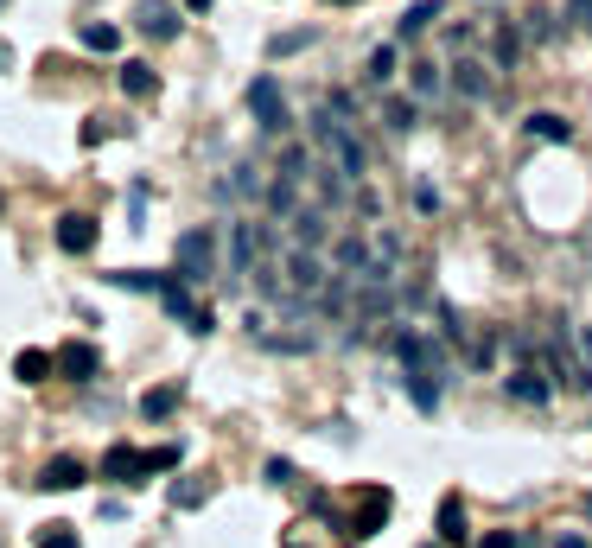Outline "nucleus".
Listing matches in <instances>:
<instances>
[{
    "mask_svg": "<svg viewBox=\"0 0 592 548\" xmlns=\"http://www.w3.org/2000/svg\"><path fill=\"white\" fill-rule=\"evenodd\" d=\"M395 357H402V383H408V396L414 408H440V383H446V351L433 345L427 332H402L395 338Z\"/></svg>",
    "mask_w": 592,
    "mask_h": 548,
    "instance_id": "f257e3e1",
    "label": "nucleus"
},
{
    "mask_svg": "<svg viewBox=\"0 0 592 548\" xmlns=\"http://www.w3.org/2000/svg\"><path fill=\"white\" fill-rule=\"evenodd\" d=\"M306 128H312V147L325 153V166H332V173H338L344 185H357V179H363V166H370V160H363V141H357V134L344 128V122H332L325 109L312 115Z\"/></svg>",
    "mask_w": 592,
    "mask_h": 548,
    "instance_id": "f03ea898",
    "label": "nucleus"
},
{
    "mask_svg": "<svg viewBox=\"0 0 592 548\" xmlns=\"http://www.w3.org/2000/svg\"><path fill=\"white\" fill-rule=\"evenodd\" d=\"M274 268H281V287H287V300H300V306H312V300L325 294V287L338 281V274H332V262H325L319 249H287Z\"/></svg>",
    "mask_w": 592,
    "mask_h": 548,
    "instance_id": "7ed1b4c3",
    "label": "nucleus"
},
{
    "mask_svg": "<svg viewBox=\"0 0 592 548\" xmlns=\"http://www.w3.org/2000/svg\"><path fill=\"white\" fill-rule=\"evenodd\" d=\"M172 274H179V281H204V274H217V236L211 230H185L179 249H172Z\"/></svg>",
    "mask_w": 592,
    "mask_h": 548,
    "instance_id": "20e7f679",
    "label": "nucleus"
},
{
    "mask_svg": "<svg viewBox=\"0 0 592 548\" xmlns=\"http://www.w3.org/2000/svg\"><path fill=\"white\" fill-rule=\"evenodd\" d=\"M249 115H255L261 134H287L293 128V109H287V96H281V83H274V77L249 83Z\"/></svg>",
    "mask_w": 592,
    "mask_h": 548,
    "instance_id": "39448f33",
    "label": "nucleus"
},
{
    "mask_svg": "<svg viewBox=\"0 0 592 548\" xmlns=\"http://www.w3.org/2000/svg\"><path fill=\"white\" fill-rule=\"evenodd\" d=\"M389 510H395L389 491H382V485H363L357 498H351V529H344V536H357V542L382 536V529H389Z\"/></svg>",
    "mask_w": 592,
    "mask_h": 548,
    "instance_id": "423d86ee",
    "label": "nucleus"
},
{
    "mask_svg": "<svg viewBox=\"0 0 592 548\" xmlns=\"http://www.w3.org/2000/svg\"><path fill=\"white\" fill-rule=\"evenodd\" d=\"M274 255V236L268 224H255V217H242V224H230V274H249L255 262H268Z\"/></svg>",
    "mask_w": 592,
    "mask_h": 548,
    "instance_id": "0eeeda50",
    "label": "nucleus"
},
{
    "mask_svg": "<svg viewBox=\"0 0 592 548\" xmlns=\"http://www.w3.org/2000/svg\"><path fill=\"white\" fill-rule=\"evenodd\" d=\"M542 376H561V383L586 389V370H580V351H573V325H554L548 332V351H542Z\"/></svg>",
    "mask_w": 592,
    "mask_h": 548,
    "instance_id": "6e6552de",
    "label": "nucleus"
},
{
    "mask_svg": "<svg viewBox=\"0 0 592 548\" xmlns=\"http://www.w3.org/2000/svg\"><path fill=\"white\" fill-rule=\"evenodd\" d=\"M51 370L64 376V383H96V370H102V357L90 338H64L58 351H51Z\"/></svg>",
    "mask_w": 592,
    "mask_h": 548,
    "instance_id": "1a4fd4ad",
    "label": "nucleus"
},
{
    "mask_svg": "<svg viewBox=\"0 0 592 548\" xmlns=\"http://www.w3.org/2000/svg\"><path fill=\"white\" fill-rule=\"evenodd\" d=\"M446 83H452V96H459V102H484V96L497 90V71L484 58H472V51H459V64H452Z\"/></svg>",
    "mask_w": 592,
    "mask_h": 548,
    "instance_id": "9d476101",
    "label": "nucleus"
},
{
    "mask_svg": "<svg viewBox=\"0 0 592 548\" xmlns=\"http://www.w3.org/2000/svg\"><path fill=\"white\" fill-rule=\"evenodd\" d=\"M408 96L421 102V109H427V102H440L446 96V64L440 58H414L408 64Z\"/></svg>",
    "mask_w": 592,
    "mask_h": 548,
    "instance_id": "9b49d317",
    "label": "nucleus"
},
{
    "mask_svg": "<svg viewBox=\"0 0 592 548\" xmlns=\"http://www.w3.org/2000/svg\"><path fill=\"white\" fill-rule=\"evenodd\" d=\"M179 7H166V0H141L134 7V32H147V39H179Z\"/></svg>",
    "mask_w": 592,
    "mask_h": 548,
    "instance_id": "f8f14e48",
    "label": "nucleus"
},
{
    "mask_svg": "<svg viewBox=\"0 0 592 548\" xmlns=\"http://www.w3.org/2000/svg\"><path fill=\"white\" fill-rule=\"evenodd\" d=\"M102 478H121V485H147V453H141V447H109V453H102Z\"/></svg>",
    "mask_w": 592,
    "mask_h": 548,
    "instance_id": "ddd939ff",
    "label": "nucleus"
},
{
    "mask_svg": "<svg viewBox=\"0 0 592 548\" xmlns=\"http://www.w3.org/2000/svg\"><path fill=\"white\" fill-rule=\"evenodd\" d=\"M522 45H529V32H522L516 20H503V26L491 32V71H516V64H522Z\"/></svg>",
    "mask_w": 592,
    "mask_h": 548,
    "instance_id": "4468645a",
    "label": "nucleus"
},
{
    "mask_svg": "<svg viewBox=\"0 0 592 548\" xmlns=\"http://www.w3.org/2000/svg\"><path fill=\"white\" fill-rule=\"evenodd\" d=\"M58 249H64V255H90V249H96V217L64 211V217H58Z\"/></svg>",
    "mask_w": 592,
    "mask_h": 548,
    "instance_id": "2eb2a0df",
    "label": "nucleus"
},
{
    "mask_svg": "<svg viewBox=\"0 0 592 548\" xmlns=\"http://www.w3.org/2000/svg\"><path fill=\"white\" fill-rule=\"evenodd\" d=\"M83 459H71V453H58V459H45V472H39V491H77L83 485Z\"/></svg>",
    "mask_w": 592,
    "mask_h": 548,
    "instance_id": "dca6fc26",
    "label": "nucleus"
},
{
    "mask_svg": "<svg viewBox=\"0 0 592 548\" xmlns=\"http://www.w3.org/2000/svg\"><path fill=\"white\" fill-rule=\"evenodd\" d=\"M503 389H510V396H516V402H529V408H542V402H548V376H542V370H535V364H522V370H510V376H503Z\"/></svg>",
    "mask_w": 592,
    "mask_h": 548,
    "instance_id": "f3484780",
    "label": "nucleus"
},
{
    "mask_svg": "<svg viewBox=\"0 0 592 548\" xmlns=\"http://www.w3.org/2000/svg\"><path fill=\"white\" fill-rule=\"evenodd\" d=\"M287 230H293V249H319L325 236H332V230H325V211H319V204H312V211H293Z\"/></svg>",
    "mask_w": 592,
    "mask_h": 548,
    "instance_id": "a211bd4d",
    "label": "nucleus"
},
{
    "mask_svg": "<svg viewBox=\"0 0 592 548\" xmlns=\"http://www.w3.org/2000/svg\"><path fill=\"white\" fill-rule=\"evenodd\" d=\"M522 128H529L535 141H561V147L573 141V122H567V115H554V109H535V115H529Z\"/></svg>",
    "mask_w": 592,
    "mask_h": 548,
    "instance_id": "6ab92c4d",
    "label": "nucleus"
},
{
    "mask_svg": "<svg viewBox=\"0 0 592 548\" xmlns=\"http://www.w3.org/2000/svg\"><path fill=\"white\" fill-rule=\"evenodd\" d=\"M268 173H261V166H236V179H230V192L242 198V204H268Z\"/></svg>",
    "mask_w": 592,
    "mask_h": 548,
    "instance_id": "aec40b11",
    "label": "nucleus"
},
{
    "mask_svg": "<svg viewBox=\"0 0 592 548\" xmlns=\"http://www.w3.org/2000/svg\"><path fill=\"white\" fill-rule=\"evenodd\" d=\"M414 122H421V102H414V96H389V102H382V128H389V134H408Z\"/></svg>",
    "mask_w": 592,
    "mask_h": 548,
    "instance_id": "412c9836",
    "label": "nucleus"
},
{
    "mask_svg": "<svg viewBox=\"0 0 592 548\" xmlns=\"http://www.w3.org/2000/svg\"><path fill=\"white\" fill-rule=\"evenodd\" d=\"M465 536H472V529H465V504L446 491L440 498V542H465Z\"/></svg>",
    "mask_w": 592,
    "mask_h": 548,
    "instance_id": "4be33fe9",
    "label": "nucleus"
},
{
    "mask_svg": "<svg viewBox=\"0 0 592 548\" xmlns=\"http://www.w3.org/2000/svg\"><path fill=\"white\" fill-rule=\"evenodd\" d=\"M121 90H128L134 102H147L153 90H160V77H153V64H121Z\"/></svg>",
    "mask_w": 592,
    "mask_h": 548,
    "instance_id": "5701e85b",
    "label": "nucleus"
},
{
    "mask_svg": "<svg viewBox=\"0 0 592 548\" xmlns=\"http://www.w3.org/2000/svg\"><path fill=\"white\" fill-rule=\"evenodd\" d=\"M13 376H20V383H45V376H58V370H51V351H20V357H13Z\"/></svg>",
    "mask_w": 592,
    "mask_h": 548,
    "instance_id": "b1692460",
    "label": "nucleus"
},
{
    "mask_svg": "<svg viewBox=\"0 0 592 548\" xmlns=\"http://www.w3.org/2000/svg\"><path fill=\"white\" fill-rule=\"evenodd\" d=\"M172 408H179V383H160V389H147V396H141V415L147 421H166Z\"/></svg>",
    "mask_w": 592,
    "mask_h": 548,
    "instance_id": "393cba45",
    "label": "nucleus"
},
{
    "mask_svg": "<svg viewBox=\"0 0 592 548\" xmlns=\"http://www.w3.org/2000/svg\"><path fill=\"white\" fill-rule=\"evenodd\" d=\"M77 39L90 45V51H121V32H115V26H102V20H83V26H77Z\"/></svg>",
    "mask_w": 592,
    "mask_h": 548,
    "instance_id": "a878e982",
    "label": "nucleus"
},
{
    "mask_svg": "<svg viewBox=\"0 0 592 548\" xmlns=\"http://www.w3.org/2000/svg\"><path fill=\"white\" fill-rule=\"evenodd\" d=\"M389 77H395V45H376L370 64H363V83H376V90H382Z\"/></svg>",
    "mask_w": 592,
    "mask_h": 548,
    "instance_id": "bb28decb",
    "label": "nucleus"
},
{
    "mask_svg": "<svg viewBox=\"0 0 592 548\" xmlns=\"http://www.w3.org/2000/svg\"><path fill=\"white\" fill-rule=\"evenodd\" d=\"M32 548H83V536H77L71 523H45L39 536H32Z\"/></svg>",
    "mask_w": 592,
    "mask_h": 548,
    "instance_id": "cd10ccee",
    "label": "nucleus"
},
{
    "mask_svg": "<svg viewBox=\"0 0 592 548\" xmlns=\"http://www.w3.org/2000/svg\"><path fill=\"white\" fill-rule=\"evenodd\" d=\"M433 20H440V13H433V7H427V0H421V7H408V13H402V26H395V39H402V45H408V39H414V32H427Z\"/></svg>",
    "mask_w": 592,
    "mask_h": 548,
    "instance_id": "c85d7f7f",
    "label": "nucleus"
},
{
    "mask_svg": "<svg viewBox=\"0 0 592 548\" xmlns=\"http://www.w3.org/2000/svg\"><path fill=\"white\" fill-rule=\"evenodd\" d=\"M204 498H211V485H198V478H179V485H172V504H179V510L204 504Z\"/></svg>",
    "mask_w": 592,
    "mask_h": 548,
    "instance_id": "c756f323",
    "label": "nucleus"
},
{
    "mask_svg": "<svg viewBox=\"0 0 592 548\" xmlns=\"http://www.w3.org/2000/svg\"><path fill=\"white\" fill-rule=\"evenodd\" d=\"M573 351H580V370H586V389H592V325H573Z\"/></svg>",
    "mask_w": 592,
    "mask_h": 548,
    "instance_id": "7c9ffc66",
    "label": "nucleus"
},
{
    "mask_svg": "<svg viewBox=\"0 0 592 548\" xmlns=\"http://www.w3.org/2000/svg\"><path fill=\"white\" fill-rule=\"evenodd\" d=\"M172 466H179V447H160V453H147V478H153V472H172Z\"/></svg>",
    "mask_w": 592,
    "mask_h": 548,
    "instance_id": "2f4dec72",
    "label": "nucleus"
},
{
    "mask_svg": "<svg viewBox=\"0 0 592 548\" xmlns=\"http://www.w3.org/2000/svg\"><path fill=\"white\" fill-rule=\"evenodd\" d=\"M478 548H522V536H510V529H491V536H478Z\"/></svg>",
    "mask_w": 592,
    "mask_h": 548,
    "instance_id": "473e14b6",
    "label": "nucleus"
},
{
    "mask_svg": "<svg viewBox=\"0 0 592 548\" xmlns=\"http://www.w3.org/2000/svg\"><path fill=\"white\" fill-rule=\"evenodd\" d=\"M102 134H109V128H102V115H90V122H83V134H77V141H83V147H96Z\"/></svg>",
    "mask_w": 592,
    "mask_h": 548,
    "instance_id": "72a5a7b5",
    "label": "nucleus"
},
{
    "mask_svg": "<svg viewBox=\"0 0 592 548\" xmlns=\"http://www.w3.org/2000/svg\"><path fill=\"white\" fill-rule=\"evenodd\" d=\"M567 20H573V26H592V0H573V7H567Z\"/></svg>",
    "mask_w": 592,
    "mask_h": 548,
    "instance_id": "f704fd0d",
    "label": "nucleus"
},
{
    "mask_svg": "<svg viewBox=\"0 0 592 548\" xmlns=\"http://www.w3.org/2000/svg\"><path fill=\"white\" fill-rule=\"evenodd\" d=\"M554 548H592L586 536H554Z\"/></svg>",
    "mask_w": 592,
    "mask_h": 548,
    "instance_id": "c9c22d12",
    "label": "nucleus"
},
{
    "mask_svg": "<svg viewBox=\"0 0 592 548\" xmlns=\"http://www.w3.org/2000/svg\"><path fill=\"white\" fill-rule=\"evenodd\" d=\"M185 7H191V13H204V7H211V0H185Z\"/></svg>",
    "mask_w": 592,
    "mask_h": 548,
    "instance_id": "e433bc0d",
    "label": "nucleus"
},
{
    "mask_svg": "<svg viewBox=\"0 0 592 548\" xmlns=\"http://www.w3.org/2000/svg\"><path fill=\"white\" fill-rule=\"evenodd\" d=\"M281 548H306V542H281Z\"/></svg>",
    "mask_w": 592,
    "mask_h": 548,
    "instance_id": "4c0bfd02",
    "label": "nucleus"
},
{
    "mask_svg": "<svg viewBox=\"0 0 592 548\" xmlns=\"http://www.w3.org/2000/svg\"><path fill=\"white\" fill-rule=\"evenodd\" d=\"M332 7H351V0H332Z\"/></svg>",
    "mask_w": 592,
    "mask_h": 548,
    "instance_id": "58836bf2",
    "label": "nucleus"
},
{
    "mask_svg": "<svg viewBox=\"0 0 592 548\" xmlns=\"http://www.w3.org/2000/svg\"><path fill=\"white\" fill-rule=\"evenodd\" d=\"M586 517H592V498H586Z\"/></svg>",
    "mask_w": 592,
    "mask_h": 548,
    "instance_id": "ea45409f",
    "label": "nucleus"
},
{
    "mask_svg": "<svg viewBox=\"0 0 592 548\" xmlns=\"http://www.w3.org/2000/svg\"><path fill=\"white\" fill-rule=\"evenodd\" d=\"M427 548H440V542H427Z\"/></svg>",
    "mask_w": 592,
    "mask_h": 548,
    "instance_id": "a19ab883",
    "label": "nucleus"
}]
</instances>
